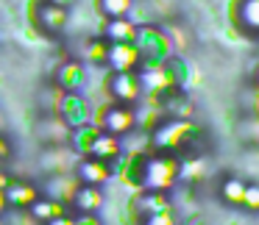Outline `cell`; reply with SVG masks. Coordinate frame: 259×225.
<instances>
[{"mask_svg":"<svg viewBox=\"0 0 259 225\" xmlns=\"http://www.w3.org/2000/svg\"><path fill=\"white\" fill-rule=\"evenodd\" d=\"M95 128L120 139V136L131 134V131L137 128V108L134 106H120V103H114L112 108H106V111H103V117L95 123Z\"/></svg>","mask_w":259,"mask_h":225,"instance_id":"1","label":"cell"},{"mask_svg":"<svg viewBox=\"0 0 259 225\" xmlns=\"http://www.w3.org/2000/svg\"><path fill=\"white\" fill-rule=\"evenodd\" d=\"M109 95L120 106H134L142 95L137 73H112V78H109Z\"/></svg>","mask_w":259,"mask_h":225,"instance_id":"2","label":"cell"},{"mask_svg":"<svg viewBox=\"0 0 259 225\" xmlns=\"http://www.w3.org/2000/svg\"><path fill=\"white\" fill-rule=\"evenodd\" d=\"M142 62L137 45H109L106 50V64L114 73H134V67Z\"/></svg>","mask_w":259,"mask_h":225,"instance_id":"3","label":"cell"},{"mask_svg":"<svg viewBox=\"0 0 259 225\" xmlns=\"http://www.w3.org/2000/svg\"><path fill=\"white\" fill-rule=\"evenodd\" d=\"M67 9L53 6V3H36V25L48 34H59V31L67 28Z\"/></svg>","mask_w":259,"mask_h":225,"instance_id":"4","label":"cell"},{"mask_svg":"<svg viewBox=\"0 0 259 225\" xmlns=\"http://www.w3.org/2000/svg\"><path fill=\"white\" fill-rule=\"evenodd\" d=\"M137 31L140 28H137L128 17H120V20H109V23L101 28L98 36H103V39L112 42V45H134Z\"/></svg>","mask_w":259,"mask_h":225,"instance_id":"5","label":"cell"},{"mask_svg":"<svg viewBox=\"0 0 259 225\" xmlns=\"http://www.w3.org/2000/svg\"><path fill=\"white\" fill-rule=\"evenodd\" d=\"M75 175H78V184H87V186H101L109 181V167L101 161H95V158L84 156L75 161Z\"/></svg>","mask_w":259,"mask_h":225,"instance_id":"6","label":"cell"},{"mask_svg":"<svg viewBox=\"0 0 259 225\" xmlns=\"http://www.w3.org/2000/svg\"><path fill=\"white\" fill-rule=\"evenodd\" d=\"M70 203H73L81 214H98L101 206H103V192H101V186L78 184L75 192H73V197H70Z\"/></svg>","mask_w":259,"mask_h":225,"instance_id":"7","label":"cell"},{"mask_svg":"<svg viewBox=\"0 0 259 225\" xmlns=\"http://www.w3.org/2000/svg\"><path fill=\"white\" fill-rule=\"evenodd\" d=\"M3 197H6V203L9 206H17V208H28L31 203L36 200V189L31 184H25V181H9V186L3 189Z\"/></svg>","mask_w":259,"mask_h":225,"instance_id":"8","label":"cell"},{"mask_svg":"<svg viewBox=\"0 0 259 225\" xmlns=\"http://www.w3.org/2000/svg\"><path fill=\"white\" fill-rule=\"evenodd\" d=\"M28 211H31V217H34L36 222H51V219L59 217V214H64V208H62V203L45 197V200H34V203H31Z\"/></svg>","mask_w":259,"mask_h":225,"instance_id":"9","label":"cell"},{"mask_svg":"<svg viewBox=\"0 0 259 225\" xmlns=\"http://www.w3.org/2000/svg\"><path fill=\"white\" fill-rule=\"evenodd\" d=\"M237 23H240L248 34L256 31V25H259V0H242L240 6H237Z\"/></svg>","mask_w":259,"mask_h":225,"instance_id":"10","label":"cell"},{"mask_svg":"<svg viewBox=\"0 0 259 225\" xmlns=\"http://www.w3.org/2000/svg\"><path fill=\"white\" fill-rule=\"evenodd\" d=\"M131 6H134V0H98V12H101L106 20L128 17Z\"/></svg>","mask_w":259,"mask_h":225,"instance_id":"11","label":"cell"},{"mask_svg":"<svg viewBox=\"0 0 259 225\" xmlns=\"http://www.w3.org/2000/svg\"><path fill=\"white\" fill-rule=\"evenodd\" d=\"M245 181L242 178H226L223 184H220V197H223L229 206H240L242 203V195H245Z\"/></svg>","mask_w":259,"mask_h":225,"instance_id":"12","label":"cell"},{"mask_svg":"<svg viewBox=\"0 0 259 225\" xmlns=\"http://www.w3.org/2000/svg\"><path fill=\"white\" fill-rule=\"evenodd\" d=\"M106 50H109V42L103 39V36H95V39H90V45H87V62L103 64V62H106Z\"/></svg>","mask_w":259,"mask_h":225,"instance_id":"13","label":"cell"},{"mask_svg":"<svg viewBox=\"0 0 259 225\" xmlns=\"http://www.w3.org/2000/svg\"><path fill=\"white\" fill-rule=\"evenodd\" d=\"M240 206H245L248 211H256V208H259V186L256 184H248L245 186V195H242Z\"/></svg>","mask_w":259,"mask_h":225,"instance_id":"14","label":"cell"},{"mask_svg":"<svg viewBox=\"0 0 259 225\" xmlns=\"http://www.w3.org/2000/svg\"><path fill=\"white\" fill-rule=\"evenodd\" d=\"M142 225H176V217L170 211H162V214H153V217H148Z\"/></svg>","mask_w":259,"mask_h":225,"instance_id":"15","label":"cell"},{"mask_svg":"<svg viewBox=\"0 0 259 225\" xmlns=\"http://www.w3.org/2000/svg\"><path fill=\"white\" fill-rule=\"evenodd\" d=\"M48 225H75V219L73 217H67V214H59L56 219H51Z\"/></svg>","mask_w":259,"mask_h":225,"instance_id":"16","label":"cell"},{"mask_svg":"<svg viewBox=\"0 0 259 225\" xmlns=\"http://www.w3.org/2000/svg\"><path fill=\"white\" fill-rule=\"evenodd\" d=\"M45 3H53V6H62V9H67L73 0H45Z\"/></svg>","mask_w":259,"mask_h":225,"instance_id":"17","label":"cell"},{"mask_svg":"<svg viewBox=\"0 0 259 225\" xmlns=\"http://www.w3.org/2000/svg\"><path fill=\"white\" fill-rule=\"evenodd\" d=\"M9 208V203H6V197H3V192H0V217H3V211Z\"/></svg>","mask_w":259,"mask_h":225,"instance_id":"18","label":"cell"},{"mask_svg":"<svg viewBox=\"0 0 259 225\" xmlns=\"http://www.w3.org/2000/svg\"><path fill=\"white\" fill-rule=\"evenodd\" d=\"M0 225H3V217H0Z\"/></svg>","mask_w":259,"mask_h":225,"instance_id":"19","label":"cell"}]
</instances>
